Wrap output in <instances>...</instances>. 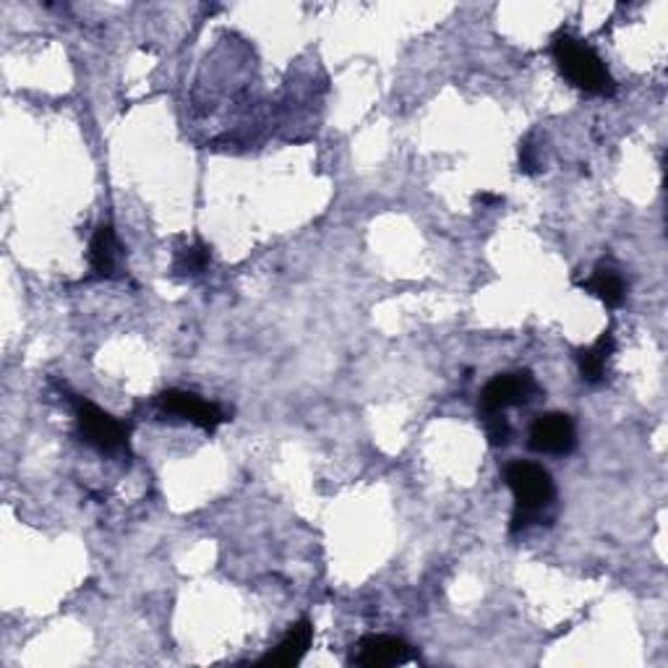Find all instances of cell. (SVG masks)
<instances>
[{
  "label": "cell",
  "instance_id": "obj_8",
  "mask_svg": "<svg viewBox=\"0 0 668 668\" xmlns=\"http://www.w3.org/2000/svg\"><path fill=\"white\" fill-rule=\"evenodd\" d=\"M311 640H313V624L309 619H300L298 624L290 627V632L285 634L283 643L274 647V653H270V656L261 660V664L280 666V668L296 666V664H300V660H304L306 653H309Z\"/></svg>",
  "mask_w": 668,
  "mask_h": 668
},
{
  "label": "cell",
  "instance_id": "obj_12",
  "mask_svg": "<svg viewBox=\"0 0 668 668\" xmlns=\"http://www.w3.org/2000/svg\"><path fill=\"white\" fill-rule=\"evenodd\" d=\"M207 264H209V248L205 244H196L181 253L178 270L188 274H199L207 270Z\"/></svg>",
  "mask_w": 668,
  "mask_h": 668
},
{
  "label": "cell",
  "instance_id": "obj_6",
  "mask_svg": "<svg viewBox=\"0 0 668 668\" xmlns=\"http://www.w3.org/2000/svg\"><path fill=\"white\" fill-rule=\"evenodd\" d=\"M157 405H160L165 412L186 418V421H191L194 425H199V429L209 431V434H212L220 423L227 421L220 405L207 403V399L194 395V392H181V389L162 392V395L157 397Z\"/></svg>",
  "mask_w": 668,
  "mask_h": 668
},
{
  "label": "cell",
  "instance_id": "obj_14",
  "mask_svg": "<svg viewBox=\"0 0 668 668\" xmlns=\"http://www.w3.org/2000/svg\"><path fill=\"white\" fill-rule=\"evenodd\" d=\"M478 201H481V205H502V196L481 194V196H478Z\"/></svg>",
  "mask_w": 668,
  "mask_h": 668
},
{
  "label": "cell",
  "instance_id": "obj_13",
  "mask_svg": "<svg viewBox=\"0 0 668 668\" xmlns=\"http://www.w3.org/2000/svg\"><path fill=\"white\" fill-rule=\"evenodd\" d=\"M486 436L491 447H507L512 429H509V421L504 418V412H499V416H486Z\"/></svg>",
  "mask_w": 668,
  "mask_h": 668
},
{
  "label": "cell",
  "instance_id": "obj_9",
  "mask_svg": "<svg viewBox=\"0 0 668 668\" xmlns=\"http://www.w3.org/2000/svg\"><path fill=\"white\" fill-rule=\"evenodd\" d=\"M117 253H121V244H117L115 231L110 225L97 227L95 238L89 244V261L91 272L97 277H113L117 270Z\"/></svg>",
  "mask_w": 668,
  "mask_h": 668
},
{
  "label": "cell",
  "instance_id": "obj_7",
  "mask_svg": "<svg viewBox=\"0 0 668 668\" xmlns=\"http://www.w3.org/2000/svg\"><path fill=\"white\" fill-rule=\"evenodd\" d=\"M412 658L410 645L399 638H389V634H373V638L360 640L352 651V664L363 668H389L403 666Z\"/></svg>",
  "mask_w": 668,
  "mask_h": 668
},
{
  "label": "cell",
  "instance_id": "obj_3",
  "mask_svg": "<svg viewBox=\"0 0 668 668\" xmlns=\"http://www.w3.org/2000/svg\"><path fill=\"white\" fill-rule=\"evenodd\" d=\"M539 395V382L530 371H509L499 373L483 386L481 392V412L486 416H499L507 408L517 405H528L530 399Z\"/></svg>",
  "mask_w": 668,
  "mask_h": 668
},
{
  "label": "cell",
  "instance_id": "obj_2",
  "mask_svg": "<svg viewBox=\"0 0 668 668\" xmlns=\"http://www.w3.org/2000/svg\"><path fill=\"white\" fill-rule=\"evenodd\" d=\"M504 481L515 496L512 530H522L541 520L543 509L554 502V481L546 468L535 462H509L504 470Z\"/></svg>",
  "mask_w": 668,
  "mask_h": 668
},
{
  "label": "cell",
  "instance_id": "obj_5",
  "mask_svg": "<svg viewBox=\"0 0 668 668\" xmlns=\"http://www.w3.org/2000/svg\"><path fill=\"white\" fill-rule=\"evenodd\" d=\"M578 444L574 421L565 412H546L530 425V449L541 455H567Z\"/></svg>",
  "mask_w": 668,
  "mask_h": 668
},
{
  "label": "cell",
  "instance_id": "obj_11",
  "mask_svg": "<svg viewBox=\"0 0 668 668\" xmlns=\"http://www.w3.org/2000/svg\"><path fill=\"white\" fill-rule=\"evenodd\" d=\"M582 290H587L591 296L604 300L608 309H619L627 296L624 280H621L614 270H608V267H598V270L582 283Z\"/></svg>",
  "mask_w": 668,
  "mask_h": 668
},
{
  "label": "cell",
  "instance_id": "obj_10",
  "mask_svg": "<svg viewBox=\"0 0 668 668\" xmlns=\"http://www.w3.org/2000/svg\"><path fill=\"white\" fill-rule=\"evenodd\" d=\"M614 334L611 332H604L598 337V343L585 347V350L578 352V366H580V373L582 379H585L587 384H598L604 382L606 376V363L608 358H611L614 352Z\"/></svg>",
  "mask_w": 668,
  "mask_h": 668
},
{
  "label": "cell",
  "instance_id": "obj_1",
  "mask_svg": "<svg viewBox=\"0 0 668 668\" xmlns=\"http://www.w3.org/2000/svg\"><path fill=\"white\" fill-rule=\"evenodd\" d=\"M552 52L556 65L572 87L582 89L585 95H614V89H617L614 78L591 45L572 35H559L554 37Z\"/></svg>",
  "mask_w": 668,
  "mask_h": 668
},
{
  "label": "cell",
  "instance_id": "obj_4",
  "mask_svg": "<svg viewBox=\"0 0 668 668\" xmlns=\"http://www.w3.org/2000/svg\"><path fill=\"white\" fill-rule=\"evenodd\" d=\"M78 421V434L91 449L102 451V455H115L126 447L128 431L123 429V423H117L113 416L97 408L91 403H82L76 410Z\"/></svg>",
  "mask_w": 668,
  "mask_h": 668
}]
</instances>
